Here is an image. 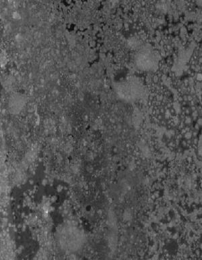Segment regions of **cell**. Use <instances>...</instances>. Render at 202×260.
I'll list each match as a JSON object with an SVG mask.
<instances>
[{
    "instance_id": "2",
    "label": "cell",
    "mask_w": 202,
    "mask_h": 260,
    "mask_svg": "<svg viewBox=\"0 0 202 260\" xmlns=\"http://www.w3.org/2000/svg\"><path fill=\"white\" fill-rule=\"evenodd\" d=\"M136 63L137 67L140 70L149 71L156 64V56L150 48L144 47L136 54Z\"/></svg>"
},
{
    "instance_id": "1",
    "label": "cell",
    "mask_w": 202,
    "mask_h": 260,
    "mask_svg": "<svg viewBox=\"0 0 202 260\" xmlns=\"http://www.w3.org/2000/svg\"><path fill=\"white\" fill-rule=\"evenodd\" d=\"M115 89L118 96L127 102H134L140 99L144 92L142 83L136 78H130L118 83Z\"/></svg>"
},
{
    "instance_id": "3",
    "label": "cell",
    "mask_w": 202,
    "mask_h": 260,
    "mask_svg": "<svg viewBox=\"0 0 202 260\" xmlns=\"http://www.w3.org/2000/svg\"><path fill=\"white\" fill-rule=\"evenodd\" d=\"M26 102V96L20 93H16L10 98L8 107L12 113H18L23 108Z\"/></svg>"
}]
</instances>
